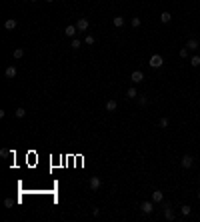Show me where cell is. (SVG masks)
I'll list each match as a JSON object with an SVG mask.
<instances>
[{
    "label": "cell",
    "instance_id": "1",
    "mask_svg": "<svg viewBox=\"0 0 200 222\" xmlns=\"http://www.w3.org/2000/svg\"><path fill=\"white\" fill-rule=\"evenodd\" d=\"M162 208H164V218H166V220H174V218H176V214H174V210H172L170 204L164 202V204H162Z\"/></svg>",
    "mask_w": 200,
    "mask_h": 222
},
{
    "label": "cell",
    "instance_id": "2",
    "mask_svg": "<svg viewBox=\"0 0 200 222\" xmlns=\"http://www.w3.org/2000/svg\"><path fill=\"white\" fill-rule=\"evenodd\" d=\"M152 68H160L162 64H164V60H162V56L160 54H154V56H150V62H148Z\"/></svg>",
    "mask_w": 200,
    "mask_h": 222
},
{
    "label": "cell",
    "instance_id": "3",
    "mask_svg": "<svg viewBox=\"0 0 200 222\" xmlns=\"http://www.w3.org/2000/svg\"><path fill=\"white\" fill-rule=\"evenodd\" d=\"M140 210H142L144 214H150V212L154 210V202L152 200H144L142 204H140Z\"/></svg>",
    "mask_w": 200,
    "mask_h": 222
},
{
    "label": "cell",
    "instance_id": "4",
    "mask_svg": "<svg viewBox=\"0 0 200 222\" xmlns=\"http://www.w3.org/2000/svg\"><path fill=\"white\" fill-rule=\"evenodd\" d=\"M130 80H132L134 84H138V82H142V80H144V72H142V70H134V72L130 74Z\"/></svg>",
    "mask_w": 200,
    "mask_h": 222
},
{
    "label": "cell",
    "instance_id": "5",
    "mask_svg": "<svg viewBox=\"0 0 200 222\" xmlns=\"http://www.w3.org/2000/svg\"><path fill=\"white\" fill-rule=\"evenodd\" d=\"M88 20L86 18H78V22H76V28H78V32H84V30H88Z\"/></svg>",
    "mask_w": 200,
    "mask_h": 222
},
{
    "label": "cell",
    "instance_id": "6",
    "mask_svg": "<svg viewBox=\"0 0 200 222\" xmlns=\"http://www.w3.org/2000/svg\"><path fill=\"white\" fill-rule=\"evenodd\" d=\"M150 200H152L154 204H160V202L164 200V194H162L160 190H154V192H152V196H150Z\"/></svg>",
    "mask_w": 200,
    "mask_h": 222
},
{
    "label": "cell",
    "instance_id": "7",
    "mask_svg": "<svg viewBox=\"0 0 200 222\" xmlns=\"http://www.w3.org/2000/svg\"><path fill=\"white\" fill-rule=\"evenodd\" d=\"M180 164H182V168H190V166H192L194 164V158L192 156H182V160H180Z\"/></svg>",
    "mask_w": 200,
    "mask_h": 222
},
{
    "label": "cell",
    "instance_id": "8",
    "mask_svg": "<svg viewBox=\"0 0 200 222\" xmlns=\"http://www.w3.org/2000/svg\"><path fill=\"white\" fill-rule=\"evenodd\" d=\"M16 74H18V72H16V66H8L6 70H4V76H6L8 80H12V78H16Z\"/></svg>",
    "mask_w": 200,
    "mask_h": 222
},
{
    "label": "cell",
    "instance_id": "9",
    "mask_svg": "<svg viewBox=\"0 0 200 222\" xmlns=\"http://www.w3.org/2000/svg\"><path fill=\"white\" fill-rule=\"evenodd\" d=\"M100 184H102V182H100L98 176H92V178H90V182H88V186H90L92 190H98V188H100Z\"/></svg>",
    "mask_w": 200,
    "mask_h": 222
},
{
    "label": "cell",
    "instance_id": "10",
    "mask_svg": "<svg viewBox=\"0 0 200 222\" xmlns=\"http://www.w3.org/2000/svg\"><path fill=\"white\" fill-rule=\"evenodd\" d=\"M16 26H18V22L14 20V18H8V20L4 22V28H6V30H14Z\"/></svg>",
    "mask_w": 200,
    "mask_h": 222
},
{
    "label": "cell",
    "instance_id": "11",
    "mask_svg": "<svg viewBox=\"0 0 200 222\" xmlns=\"http://www.w3.org/2000/svg\"><path fill=\"white\" fill-rule=\"evenodd\" d=\"M76 30H78V28H76V26H72V24H70V26H66V30H64V34H66V36H70V38H76Z\"/></svg>",
    "mask_w": 200,
    "mask_h": 222
},
{
    "label": "cell",
    "instance_id": "12",
    "mask_svg": "<svg viewBox=\"0 0 200 222\" xmlns=\"http://www.w3.org/2000/svg\"><path fill=\"white\" fill-rule=\"evenodd\" d=\"M104 106H106L108 112H114V110L118 108V102H116V100H106V104H104Z\"/></svg>",
    "mask_w": 200,
    "mask_h": 222
},
{
    "label": "cell",
    "instance_id": "13",
    "mask_svg": "<svg viewBox=\"0 0 200 222\" xmlns=\"http://www.w3.org/2000/svg\"><path fill=\"white\" fill-rule=\"evenodd\" d=\"M126 98H130V100H134V98H138V90H136V88H128L126 90Z\"/></svg>",
    "mask_w": 200,
    "mask_h": 222
},
{
    "label": "cell",
    "instance_id": "14",
    "mask_svg": "<svg viewBox=\"0 0 200 222\" xmlns=\"http://www.w3.org/2000/svg\"><path fill=\"white\" fill-rule=\"evenodd\" d=\"M186 48L188 50H196V48H198V40H196V38H190V40L186 42Z\"/></svg>",
    "mask_w": 200,
    "mask_h": 222
},
{
    "label": "cell",
    "instance_id": "15",
    "mask_svg": "<svg viewBox=\"0 0 200 222\" xmlns=\"http://www.w3.org/2000/svg\"><path fill=\"white\" fill-rule=\"evenodd\" d=\"M160 20L164 22V24H168V22L172 20V14H170V12H162V14H160Z\"/></svg>",
    "mask_w": 200,
    "mask_h": 222
},
{
    "label": "cell",
    "instance_id": "16",
    "mask_svg": "<svg viewBox=\"0 0 200 222\" xmlns=\"http://www.w3.org/2000/svg\"><path fill=\"white\" fill-rule=\"evenodd\" d=\"M114 26H116V28H122V26H124V18H122V16H114Z\"/></svg>",
    "mask_w": 200,
    "mask_h": 222
},
{
    "label": "cell",
    "instance_id": "17",
    "mask_svg": "<svg viewBox=\"0 0 200 222\" xmlns=\"http://www.w3.org/2000/svg\"><path fill=\"white\" fill-rule=\"evenodd\" d=\"M190 212H192V208H190L188 204H184V206L180 208V214H182V216H190Z\"/></svg>",
    "mask_w": 200,
    "mask_h": 222
},
{
    "label": "cell",
    "instance_id": "18",
    "mask_svg": "<svg viewBox=\"0 0 200 222\" xmlns=\"http://www.w3.org/2000/svg\"><path fill=\"white\" fill-rule=\"evenodd\" d=\"M12 56H14V58H16V60H18V58H22V56H24V50H22V48H14Z\"/></svg>",
    "mask_w": 200,
    "mask_h": 222
},
{
    "label": "cell",
    "instance_id": "19",
    "mask_svg": "<svg viewBox=\"0 0 200 222\" xmlns=\"http://www.w3.org/2000/svg\"><path fill=\"white\" fill-rule=\"evenodd\" d=\"M190 66H194V68L200 66V56H192V58H190Z\"/></svg>",
    "mask_w": 200,
    "mask_h": 222
},
{
    "label": "cell",
    "instance_id": "20",
    "mask_svg": "<svg viewBox=\"0 0 200 222\" xmlns=\"http://www.w3.org/2000/svg\"><path fill=\"white\" fill-rule=\"evenodd\" d=\"M14 114L18 116V118H24V116H26V110H24V108L20 106V108H16V112H14Z\"/></svg>",
    "mask_w": 200,
    "mask_h": 222
},
{
    "label": "cell",
    "instance_id": "21",
    "mask_svg": "<svg viewBox=\"0 0 200 222\" xmlns=\"http://www.w3.org/2000/svg\"><path fill=\"white\" fill-rule=\"evenodd\" d=\"M80 44H82V42H80L78 38H72V42H70V48H74V50H76V48H80Z\"/></svg>",
    "mask_w": 200,
    "mask_h": 222
},
{
    "label": "cell",
    "instance_id": "22",
    "mask_svg": "<svg viewBox=\"0 0 200 222\" xmlns=\"http://www.w3.org/2000/svg\"><path fill=\"white\" fill-rule=\"evenodd\" d=\"M168 124H170V120H168V118H160V122H158V126H160V128H166Z\"/></svg>",
    "mask_w": 200,
    "mask_h": 222
},
{
    "label": "cell",
    "instance_id": "23",
    "mask_svg": "<svg viewBox=\"0 0 200 222\" xmlns=\"http://www.w3.org/2000/svg\"><path fill=\"white\" fill-rule=\"evenodd\" d=\"M138 104H140V106H146V104H148V98H146V96H140V98H138Z\"/></svg>",
    "mask_w": 200,
    "mask_h": 222
},
{
    "label": "cell",
    "instance_id": "24",
    "mask_svg": "<svg viewBox=\"0 0 200 222\" xmlns=\"http://www.w3.org/2000/svg\"><path fill=\"white\" fill-rule=\"evenodd\" d=\"M130 24H132L134 28H138V26H140V18H138V16H134V18H132V22H130Z\"/></svg>",
    "mask_w": 200,
    "mask_h": 222
},
{
    "label": "cell",
    "instance_id": "25",
    "mask_svg": "<svg viewBox=\"0 0 200 222\" xmlns=\"http://www.w3.org/2000/svg\"><path fill=\"white\" fill-rule=\"evenodd\" d=\"M180 58H186V56H188V48H180Z\"/></svg>",
    "mask_w": 200,
    "mask_h": 222
},
{
    "label": "cell",
    "instance_id": "26",
    "mask_svg": "<svg viewBox=\"0 0 200 222\" xmlns=\"http://www.w3.org/2000/svg\"><path fill=\"white\" fill-rule=\"evenodd\" d=\"M84 42H86V44H94V36H92V34H88L86 38H84Z\"/></svg>",
    "mask_w": 200,
    "mask_h": 222
},
{
    "label": "cell",
    "instance_id": "27",
    "mask_svg": "<svg viewBox=\"0 0 200 222\" xmlns=\"http://www.w3.org/2000/svg\"><path fill=\"white\" fill-rule=\"evenodd\" d=\"M12 204H14V202L10 200V198H6V200H4V206H8V208H10V206H12Z\"/></svg>",
    "mask_w": 200,
    "mask_h": 222
},
{
    "label": "cell",
    "instance_id": "28",
    "mask_svg": "<svg viewBox=\"0 0 200 222\" xmlns=\"http://www.w3.org/2000/svg\"><path fill=\"white\" fill-rule=\"evenodd\" d=\"M28 2H38V0H28Z\"/></svg>",
    "mask_w": 200,
    "mask_h": 222
},
{
    "label": "cell",
    "instance_id": "29",
    "mask_svg": "<svg viewBox=\"0 0 200 222\" xmlns=\"http://www.w3.org/2000/svg\"><path fill=\"white\" fill-rule=\"evenodd\" d=\"M46 2H54V0H46Z\"/></svg>",
    "mask_w": 200,
    "mask_h": 222
},
{
    "label": "cell",
    "instance_id": "30",
    "mask_svg": "<svg viewBox=\"0 0 200 222\" xmlns=\"http://www.w3.org/2000/svg\"><path fill=\"white\" fill-rule=\"evenodd\" d=\"M198 200H200V192H198Z\"/></svg>",
    "mask_w": 200,
    "mask_h": 222
}]
</instances>
